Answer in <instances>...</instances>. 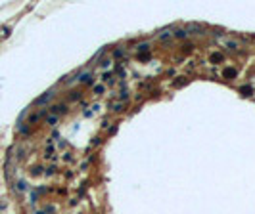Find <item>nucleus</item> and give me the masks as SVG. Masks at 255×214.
Here are the masks:
<instances>
[{
    "label": "nucleus",
    "instance_id": "nucleus-1",
    "mask_svg": "<svg viewBox=\"0 0 255 214\" xmlns=\"http://www.w3.org/2000/svg\"><path fill=\"white\" fill-rule=\"evenodd\" d=\"M52 96H54V90H48V92H46L42 98H38L35 103H37V105H44V103H48V101L52 100Z\"/></svg>",
    "mask_w": 255,
    "mask_h": 214
},
{
    "label": "nucleus",
    "instance_id": "nucleus-2",
    "mask_svg": "<svg viewBox=\"0 0 255 214\" xmlns=\"http://www.w3.org/2000/svg\"><path fill=\"white\" fill-rule=\"evenodd\" d=\"M50 111L54 115H56V113H65V111H67V105H64V103H60V105H52Z\"/></svg>",
    "mask_w": 255,
    "mask_h": 214
},
{
    "label": "nucleus",
    "instance_id": "nucleus-3",
    "mask_svg": "<svg viewBox=\"0 0 255 214\" xmlns=\"http://www.w3.org/2000/svg\"><path fill=\"white\" fill-rule=\"evenodd\" d=\"M42 115H44V111H40V113H35V115H31V117H29V124H35V122H37V120L40 119V117H42Z\"/></svg>",
    "mask_w": 255,
    "mask_h": 214
},
{
    "label": "nucleus",
    "instance_id": "nucleus-4",
    "mask_svg": "<svg viewBox=\"0 0 255 214\" xmlns=\"http://www.w3.org/2000/svg\"><path fill=\"white\" fill-rule=\"evenodd\" d=\"M224 76H226V78H234V76H236V69H232V67L224 69Z\"/></svg>",
    "mask_w": 255,
    "mask_h": 214
},
{
    "label": "nucleus",
    "instance_id": "nucleus-5",
    "mask_svg": "<svg viewBox=\"0 0 255 214\" xmlns=\"http://www.w3.org/2000/svg\"><path fill=\"white\" fill-rule=\"evenodd\" d=\"M186 35H188V31H182V29H177L175 31V37L177 38H186Z\"/></svg>",
    "mask_w": 255,
    "mask_h": 214
},
{
    "label": "nucleus",
    "instance_id": "nucleus-6",
    "mask_svg": "<svg viewBox=\"0 0 255 214\" xmlns=\"http://www.w3.org/2000/svg\"><path fill=\"white\" fill-rule=\"evenodd\" d=\"M46 122H48V124H58V115H50V117L46 119Z\"/></svg>",
    "mask_w": 255,
    "mask_h": 214
},
{
    "label": "nucleus",
    "instance_id": "nucleus-7",
    "mask_svg": "<svg viewBox=\"0 0 255 214\" xmlns=\"http://www.w3.org/2000/svg\"><path fill=\"white\" fill-rule=\"evenodd\" d=\"M188 31H196V33H201V31H203V29H201V27H199V25H194V23H190V25H188Z\"/></svg>",
    "mask_w": 255,
    "mask_h": 214
},
{
    "label": "nucleus",
    "instance_id": "nucleus-8",
    "mask_svg": "<svg viewBox=\"0 0 255 214\" xmlns=\"http://www.w3.org/2000/svg\"><path fill=\"white\" fill-rule=\"evenodd\" d=\"M221 59H223V56H221V54H213V56H211V61H221Z\"/></svg>",
    "mask_w": 255,
    "mask_h": 214
},
{
    "label": "nucleus",
    "instance_id": "nucleus-9",
    "mask_svg": "<svg viewBox=\"0 0 255 214\" xmlns=\"http://www.w3.org/2000/svg\"><path fill=\"white\" fill-rule=\"evenodd\" d=\"M104 90H106V88H104L102 84H98V86H94V92H96V94H104Z\"/></svg>",
    "mask_w": 255,
    "mask_h": 214
},
{
    "label": "nucleus",
    "instance_id": "nucleus-10",
    "mask_svg": "<svg viewBox=\"0 0 255 214\" xmlns=\"http://www.w3.org/2000/svg\"><path fill=\"white\" fill-rule=\"evenodd\" d=\"M79 98H81V92H73V94L69 96V100H73V101H75V100H79Z\"/></svg>",
    "mask_w": 255,
    "mask_h": 214
},
{
    "label": "nucleus",
    "instance_id": "nucleus-11",
    "mask_svg": "<svg viewBox=\"0 0 255 214\" xmlns=\"http://www.w3.org/2000/svg\"><path fill=\"white\" fill-rule=\"evenodd\" d=\"M186 82H188V80H186V78H180V80H175V86H184Z\"/></svg>",
    "mask_w": 255,
    "mask_h": 214
},
{
    "label": "nucleus",
    "instance_id": "nucleus-12",
    "mask_svg": "<svg viewBox=\"0 0 255 214\" xmlns=\"http://www.w3.org/2000/svg\"><path fill=\"white\" fill-rule=\"evenodd\" d=\"M242 92H244V96H251V94H249V92H251V86H244Z\"/></svg>",
    "mask_w": 255,
    "mask_h": 214
},
{
    "label": "nucleus",
    "instance_id": "nucleus-13",
    "mask_svg": "<svg viewBox=\"0 0 255 214\" xmlns=\"http://www.w3.org/2000/svg\"><path fill=\"white\" fill-rule=\"evenodd\" d=\"M159 38H161V40H167V38H169V31H163L159 35Z\"/></svg>",
    "mask_w": 255,
    "mask_h": 214
},
{
    "label": "nucleus",
    "instance_id": "nucleus-14",
    "mask_svg": "<svg viewBox=\"0 0 255 214\" xmlns=\"http://www.w3.org/2000/svg\"><path fill=\"white\" fill-rule=\"evenodd\" d=\"M148 48H150V46H148V44H140V46H138V52H146Z\"/></svg>",
    "mask_w": 255,
    "mask_h": 214
},
{
    "label": "nucleus",
    "instance_id": "nucleus-15",
    "mask_svg": "<svg viewBox=\"0 0 255 214\" xmlns=\"http://www.w3.org/2000/svg\"><path fill=\"white\" fill-rule=\"evenodd\" d=\"M121 109H123L121 103H115V105H113V111H121Z\"/></svg>",
    "mask_w": 255,
    "mask_h": 214
}]
</instances>
